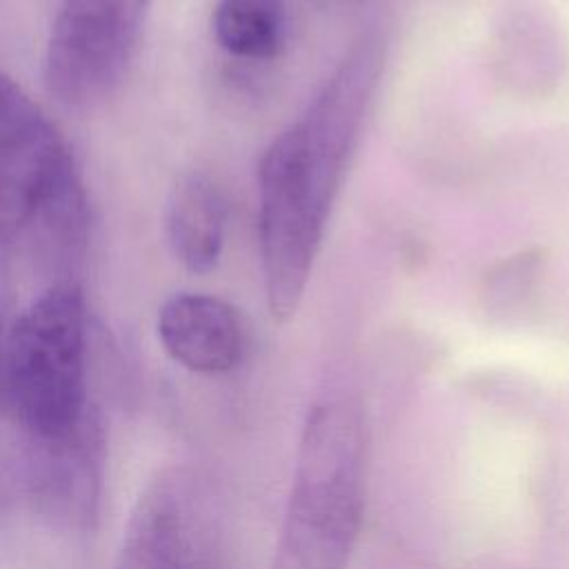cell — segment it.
<instances>
[{
	"mask_svg": "<svg viewBox=\"0 0 569 569\" xmlns=\"http://www.w3.org/2000/svg\"><path fill=\"white\" fill-rule=\"evenodd\" d=\"M385 64L382 33L358 36L307 111L278 133L260 158V260L264 298L276 322H289L305 298Z\"/></svg>",
	"mask_w": 569,
	"mask_h": 569,
	"instance_id": "6da1fadb",
	"label": "cell"
},
{
	"mask_svg": "<svg viewBox=\"0 0 569 569\" xmlns=\"http://www.w3.org/2000/svg\"><path fill=\"white\" fill-rule=\"evenodd\" d=\"M365 451L358 405L327 400L309 411L271 569H347L362 525Z\"/></svg>",
	"mask_w": 569,
	"mask_h": 569,
	"instance_id": "7a4b0ae2",
	"label": "cell"
},
{
	"mask_svg": "<svg viewBox=\"0 0 569 569\" xmlns=\"http://www.w3.org/2000/svg\"><path fill=\"white\" fill-rule=\"evenodd\" d=\"M2 400L36 440L69 438L96 413L87 398V300L73 280L49 284L7 327Z\"/></svg>",
	"mask_w": 569,
	"mask_h": 569,
	"instance_id": "3957f363",
	"label": "cell"
},
{
	"mask_svg": "<svg viewBox=\"0 0 569 569\" xmlns=\"http://www.w3.org/2000/svg\"><path fill=\"white\" fill-rule=\"evenodd\" d=\"M82 182L44 111L0 71V242L40 244L64 258L84 242Z\"/></svg>",
	"mask_w": 569,
	"mask_h": 569,
	"instance_id": "277c9868",
	"label": "cell"
},
{
	"mask_svg": "<svg viewBox=\"0 0 569 569\" xmlns=\"http://www.w3.org/2000/svg\"><path fill=\"white\" fill-rule=\"evenodd\" d=\"M151 0H60L49 29L42 76L67 107H87L122 80Z\"/></svg>",
	"mask_w": 569,
	"mask_h": 569,
	"instance_id": "5b68a950",
	"label": "cell"
},
{
	"mask_svg": "<svg viewBox=\"0 0 569 569\" xmlns=\"http://www.w3.org/2000/svg\"><path fill=\"white\" fill-rule=\"evenodd\" d=\"M102 445L98 413L69 438H33L27 502L60 527L89 529L98 518Z\"/></svg>",
	"mask_w": 569,
	"mask_h": 569,
	"instance_id": "8992f818",
	"label": "cell"
},
{
	"mask_svg": "<svg viewBox=\"0 0 569 569\" xmlns=\"http://www.w3.org/2000/svg\"><path fill=\"white\" fill-rule=\"evenodd\" d=\"M158 338L164 351L196 373L233 369L244 349L238 311L209 293L171 296L158 311Z\"/></svg>",
	"mask_w": 569,
	"mask_h": 569,
	"instance_id": "52a82bcc",
	"label": "cell"
},
{
	"mask_svg": "<svg viewBox=\"0 0 569 569\" xmlns=\"http://www.w3.org/2000/svg\"><path fill=\"white\" fill-rule=\"evenodd\" d=\"M227 229V198L204 171H189L171 187L164 209V233L176 260L191 273L218 267Z\"/></svg>",
	"mask_w": 569,
	"mask_h": 569,
	"instance_id": "ba28073f",
	"label": "cell"
},
{
	"mask_svg": "<svg viewBox=\"0 0 569 569\" xmlns=\"http://www.w3.org/2000/svg\"><path fill=\"white\" fill-rule=\"evenodd\" d=\"M211 29L216 42L236 58H276L287 36L284 0H218Z\"/></svg>",
	"mask_w": 569,
	"mask_h": 569,
	"instance_id": "9c48e42d",
	"label": "cell"
},
{
	"mask_svg": "<svg viewBox=\"0 0 569 569\" xmlns=\"http://www.w3.org/2000/svg\"><path fill=\"white\" fill-rule=\"evenodd\" d=\"M547 262V249L531 247L487 267L480 280V298L487 313H509V309L527 305L542 282Z\"/></svg>",
	"mask_w": 569,
	"mask_h": 569,
	"instance_id": "30bf717a",
	"label": "cell"
},
{
	"mask_svg": "<svg viewBox=\"0 0 569 569\" xmlns=\"http://www.w3.org/2000/svg\"><path fill=\"white\" fill-rule=\"evenodd\" d=\"M33 438L0 409V511L27 502Z\"/></svg>",
	"mask_w": 569,
	"mask_h": 569,
	"instance_id": "8fae6325",
	"label": "cell"
}]
</instances>
